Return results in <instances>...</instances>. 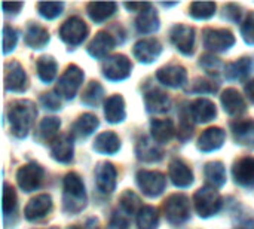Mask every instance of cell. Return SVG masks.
Listing matches in <instances>:
<instances>
[{
  "label": "cell",
  "instance_id": "ab89813d",
  "mask_svg": "<svg viewBox=\"0 0 254 229\" xmlns=\"http://www.w3.org/2000/svg\"><path fill=\"white\" fill-rule=\"evenodd\" d=\"M216 7L214 1H193L190 3L189 13L196 19H208L214 15Z\"/></svg>",
  "mask_w": 254,
  "mask_h": 229
},
{
  "label": "cell",
  "instance_id": "6da1fadb",
  "mask_svg": "<svg viewBox=\"0 0 254 229\" xmlns=\"http://www.w3.org/2000/svg\"><path fill=\"white\" fill-rule=\"evenodd\" d=\"M37 116L36 104L30 100H16L10 104L7 118L10 122V131L15 137L24 139L31 130Z\"/></svg>",
  "mask_w": 254,
  "mask_h": 229
},
{
  "label": "cell",
  "instance_id": "11a10c76",
  "mask_svg": "<svg viewBox=\"0 0 254 229\" xmlns=\"http://www.w3.org/2000/svg\"><path fill=\"white\" fill-rule=\"evenodd\" d=\"M246 94L250 98V101L254 103V79L250 80V82H247V85H246Z\"/></svg>",
  "mask_w": 254,
  "mask_h": 229
},
{
  "label": "cell",
  "instance_id": "9a60e30c",
  "mask_svg": "<svg viewBox=\"0 0 254 229\" xmlns=\"http://www.w3.org/2000/svg\"><path fill=\"white\" fill-rule=\"evenodd\" d=\"M235 182L244 188H254V158L244 156L240 158L232 168Z\"/></svg>",
  "mask_w": 254,
  "mask_h": 229
},
{
  "label": "cell",
  "instance_id": "7c38bea8",
  "mask_svg": "<svg viewBox=\"0 0 254 229\" xmlns=\"http://www.w3.org/2000/svg\"><path fill=\"white\" fill-rule=\"evenodd\" d=\"M28 86L24 67L18 61H9L4 66V88L12 92H24Z\"/></svg>",
  "mask_w": 254,
  "mask_h": 229
},
{
  "label": "cell",
  "instance_id": "8d00e7d4",
  "mask_svg": "<svg viewBox=\"0 0 254 229\" xmlns=\"http://www.w3.org/2000/svg\"><path fill=\"white\" fill-rule=\"evenodd\" d=\"M135 27H137L138 33H143V34H150V33L158 31V28H159L158 13L152 7L149 10L140 13L138 18L135 19Z\"/></svg>",
  "mask_w": 254,
  "mask_h": 229
},
{
  "label": "cell",
  "instance_id": "1f68e13d",
  "mask_svg": "<svg viewBox=\"0 0 254 229\" xmlns=\"http://www.w3.org/2000/svg\"><path fill=\"white\" fill-rule=\"evenodd\" d=\"M60 119L55 118V116H49V118H45L40 124H39V128H37V134H36V139L40 142V143H52L57 137V131L60 130Z\"/></svg>",
  "mask_w": 254,
  "mask_h": 229
},
{
  "label": "cell",
  "instance_id": "2e32d148",
  "mask_svg": "<svg viewBox=\"0 0 254 229\" xmlns=\"http://www.w3.org/2000/svg\"><path fill=\"white\" fill-rule=\"evenodd\" d=\"M156 79L171 88H180L188 82V72L182 66H165L156 72Z\"/></svg>",
  "mask_w": 254,
  "mask_h": 229
},
{
  "label": "cell",
  "instance_id": "60d3db41",
  "mask_svg": "<svg viewBox=\"0 0 254 229\" xmlns=\"http://www.w3.org/2000/svg\"><path fill=\"white\" fill-rule=\"evenodd\" d=\"M119 204H121L122 212L127 213V215H134V213L138 215V212L143 209V207H141L140 198H138L132 191H125V192L121 195Z\"/></svg>",
  "mask_w": 254,
  "mask_h": 229
},
{
  "label": "cell",
  "instance_id": "9c48e42d",
  "mask_svg": "<svg viewBox=\"0 0 254 229\" xmlns=\"http://www.w3.org/2000/svg\"><path fill=\"white\" fill-rule=\"evenodd\" d=\"M137 183L140 189L143 191L144 195L155 198L159 197L167 186V179L162 173L159 171H149V170H141L137 173Z\"/></svg>",
  "mask_w": 254,
  "mask_h": 229
},
{
  "label": "cell",
  "instance_id": "f1b7e54d",
  "mask_svg": "<svg viewBox=\"0 0 254 229\" xmlns=\"http://www.w3.org/2000/svg\"><path fill=\"white\" fill-rule=\"evenodd\" d=\"M152 137L158 145L168 143L174 137V124L171 119H152L150 122Z\"/></svg>",
  "mask_w": 254,
  "mask_h": 229
},
{
  "label": "cell",
  "instance_id": "bcb514c9",
  "mask_svg": "<svg viewBox=\"0 0 254 229\" xmlns=\"http://www.w3.org/2000/svg\"><path fill=\"white\" fill-rule=\"evenodd\" d=\"M241 36L246 43L254 45V12H250L241 25Z\"/></svg>",
  "mask_w": 254,
  "mask_h": 229
},
{
  "label": "cell",
  "instance_id": "e575fe53",
  "mask_svg": "<svg viewBox=\"0 0 254 229\" xmlns=\"http://www.w3.org/2000/svg\"><path fill=\"white\" fill-rule=\"evenodd\" d=\"M232 133L240 145H250L254 142V122L250 119L232 122Z\"/></svg>",
  "mask_w": 254,
  "mask_h": 229
},
{
  "label": "cell",
  "instance_id": "603a6c76",
  "mask_svg": "<svg viewBox=\"0 0 254 229\" xmlns=\"http://www.w3.org/2000/svg\"><path fill=\"white\" fill-rule=\"evenodd\" d=\"M51 155L58 162H70L73 159V139L67 134L57 137L51 143Z\"/></svg>",
  "mask_w": 254,
  "mask_h": 229
},
{
  "label": "cell",
  "instance_id": "5b68a950",
  "mask_svg": "<svg viewBox=\"0 0 254 229\" xmlns=\"http://www.w3.org/2000/svg\"><path fill=\"white\" fill-rule=\"evenodd\" d=\"M82 82H83V72H82V69L74 66V64H71V66H68L65 69V72L60 77L55 91H57L58 95L64 97L65 100H71L77 94Z\"/></svg>",
  "mask_w": 254,
  "mask_h": 229
},
{
  "label": "cell",
  "instance_id": "6f0895ef",
  "mask_svg": "<svg viewBox=\"0 0 254 229\" xmlns=\"http://www.w3.org/2000/svg\"><path fill=\"white\" fill-rule=\"evenodd\" d=\"M49 229H57V228H49Z\"/></svg>",
  "mask_w": 254,
  "mask_h": 229
},
{
  "label": "cell",
  "instance_id": "ee69618b",
  "mask_svg": "<svg viewBox=\"0 0 254 229\" xmlns=\"http://www.w3.org/2000/svg\"><path fill=\"white\" fill-rule=\"evenodd\" d=\"M217 83L213 82V80H208V79H202V77H198L193 80L192 86L189 91L192 92H196V94H211V92H216L217 91Z\"/></svg>",
  "mask_w": 254,
  "mask_h": 229
},
{
  "label": "cell",
  "instance_id": "7a4b0ae2",
  "mask_svg": "<svg viewBox=\"0 0 254 229\" xmlns=\"http://www.w3.org/2000/svg\"><path fill=\"white\" fill-rule=\"evenodd\" d=\"M86 207V192L85 185L79 174L68 173L64 177V192H63V209L68 215H77Z\"/></svg>",
  "mask_w": 254,
  "mask_h": 229
},
{
  "label": "cell",
  "instance_id": "5bb4252c",
  "mask_svg": "<svg viewBox=\"0 0 254 229\" xmlns=\"http://www.w3.org/2000/svg\"><path fill=\"white\" fill-rule=\"evenodd\" d=\"M134 57L144 64H150L155 60H158V57L162 52V45L159 43V40L149 37V39H141L134 45Z\"/></svg>",
  "mask_w": 254,
  "mask_h": 229
},
{
  "label": "cell",
  "instance_id": "836d02e7",
  "mask_svg": "<svg viewBox=\"0 0 254 229\" xmlns=\"http://www.w3.org/2000/svg\"><path fill=\"white\" fill-rule=\"evenodd\" d=\"M36 69H37V76L42 82L45 83H49L55 79L57 76V70H58V66H57V61L54 60V57L51 55H45V57H40L36 63Z\"/></svg>",
  "mask_w": 254,
  "mask_h": 229
},
{
  "label": "cell",
  "instance_id": "8fae6325",
  "mask_svg": "<svg viewBox=\"0 0 254 229\" xmlns=\"http://www.w3.org/2000/svg\"><path fill=\"white\" fill-rule=\"evenodd\" d=\"M173 45L185 55H192L195 48V28L186 24H176L170 31Z\"/></svg>",
  "mask_w": 254,
  "mask_h": 229
},
{
  "label": "cell",
  "instance_id": "ffe728a7",
  "mask_svg": "<svg viewBox=\"0 0 254 229\" xmlns=\"http://www.w3.org/2000/svg\"><path fill=\"white\" fill-rule=\"evenodd\" d=\"M225 140H226V133L219 127H211L199 136L198 149L202 152H214L223 146Z\"/></svg>",
  "mask_w": 254,
  "mask_h": 229
},
{
  "label": "cell",
  "instance_id": "7bdbcfd3",
  "mask_svg": "<svg viewBox=\"0 0 254 229\" xmlns=\"http://www.w3.org/2000/svg\"><path fill=\"white\" fill-rule=\"evenodd\" d=\"M36 6H37L39 13L46 19L57 18L64 9V3H61V1H39Z\"/></svg>",
  "mask_w": 254,
  "mask_h": 229
},
{
  "label": "cell",
  "instance_id": "681fc988",
  "mask_svg": "<svg viewBox=\"0 0 254 229\" xmlns=\"http://www.w3.org/2000/svg\"><path fill=\"white\" fill-rule=\"evenodd\" d=\"M107 229H128V221L124 215H119V213H113Z\"/></svg>",
  "mask_w": 254,
  "mask_h": 229
},
{
  "label": "cell",
  "instance_id": "816d5d0a",
  "mask_svg": "<svg viewBox=\"0 0 254 229\" xmlns=\"http://www.w3.org/2000/svg\"><path fill=\"white\" fill-rule=\"evenodd\" d=\"M125 7L129 10H137V12H146L152 7L150 3H125Z\"/></svg>",
  "mask_w": 254,
  "mask_h": 229
},
{
  "label": "cell",
  "instance_id": "db71d44e",
  "mask_svg": "<svg viewBox=\"0 0 254 229\" xmlns=\"http://www.w3.org/2000/svg\"><path fill=\"white\" fill-rule=\"evenodd\" d=\"M71 229H100L98 221L95 218H91L86 221V224L83 225V228H71Z\"/></svg>",
  "mask_w": 254,
  "mask_h": 229
},
{
  "label": "cell",
  "instance_id": "f907efd6",
  "mask_svg": "<svg viewBox=\"0 0 254 229\" xmlns=\"http://www.w3.org/2000/svg\"><path fill=\"white\" fill-rule=\"evenodd\" d=\"M241 7L238 4H234V3H229L225 6V18L231 19V21H235L238 22L241 19Z\"/></svg>",
  "mask_w": 254,
  "mask_h": 229
},
{
  "label": "cell",
  "instance_id": "83f0119b",
  "mask_svg": "<svg viewBox=\"0 0 254 229\" xmlns=\"http://www.w3.org/2000/svg\"><path fill=\"white\" fill-rule=\"evenodd\" d=\"M100 125V121L92 113H83L71 127V134L76 139H86L89 137Z\"/></svg>",
  "mask_w": 254,
  "mask_h": 229
},
{
  "label": "cell",
  "instance_id": "b9f144b4",
  "mask_svg": "<svg viewBox=\"0 0 254 229\" xmlns=\"http://www.w3.org/2000/svg\"><path fill=\"white\" fill-rule=\"evenodd\" d=\"M16 206H18V198H16L15 189L10 185L4 183V186H3V204H1V210H3L4 218L15 213Z\"/></svg>",
  "mask_w": 254,
  "mask_h": 229
},
{
  "label": "cell",
  "instance_id": "44dd1931",
  "mask_svg": "<svg viewBox=\"0 0 254 229\" xmlns=\"http://www.w3.org/2000/svg\"><path fill=\"white\" fill-rule=\"evenodd\" d=\"M189 113L195 122H210L217 116L216 104L207 98H198L189 106Z\"/></svg>",
  "mask_w": 254,
  "mask_h": 229
},
{
  "label": "cell",
  "instance_id": "f5cc1de1",
  "mask_svg": "<svg viewBox=\"0 0 254 229\" xmlns=\"http://www.w3.org/2000/svg\"><path fill=\"white\" fill-rule=\"evenodd\" d=\"M24 6V3H3L1 4V7H3V10L6 12V13H10V12H13V13H16V12H19L21 10V7Z\"/></svg>",
  "mask_w": 254,
  "mask_h": 229
},
{
  "label": "cell",
  "instance_id": "4316f807",
  "mask_svg": "<svg viewBox=\"0 0 254 229\" xmlns=\"http://www.w3.org/2000/svg\"><path fill=\"white\" fill-rule=\"evenodd\" d=\"M104 116L110 124H119L125 119V100L122 95L115 94L104 103Z\"/></svg>",
  "mask_w": 254,
  "mask_h": 229
},
{
  "label": "cell",
  "instance_id": "9f6ffc18",
  "mask_svg": "<svg viewBox=\"0 0 254 229\" xmlns=\"http://www.w3.org/2000/svg\"><path fill=\"white\" fill-rule=\"evenodd\" d=\"M240 229H254V219H250V221H246L241 228Z\"/></svg>",
  "mask_w": 254,
  "mask_h": 229
},
{
  "label": "cell",
  "instance_id": "52a82bcc",
  "mask_svg": "<svg viewBox=\"0 0 254 229\" xmlns=\"http://www.w3.org/2000/svg\"><path fill=\"white\" fill-rule=\"evenodd\" d=\"M204 46L213 52L228 51L235 45V36L226 28H207L202 33Z\"/></svg>",
  "mask_w": 254,
  "mask_h": 229
},
{
  "label": "cell",
  "instance_id": "277c9868",
  "mask_svg": "<svg viewBox=\"0 0 254 229\" xmlns=\"http://www.w3.org/2000/svg\"><path fill=\"white\" fill-rule=\"evenodd\" d=\"M193 204L196 213L201 218H211L219 213L222 209V197L214 189V186H204L196 191L193 195Z\"/></svg>",
  "mask_w": 254,
  "mask_h": 229
},
{
  "label": "cell",
  "instance_id": "7dc6e473",
  "mask_svg": "<svg viewBox=\"0 0 254 229\" xmlns=\"http://www.w3.org/2000/svg\"><path fill=\"white\" fill-rule=\"evenodd\" d=\"M199 64L211 75H217L219 69L222 67V63L219 58H216L214 55H210V54H205L199 58Z\"/></svg>",
  "mask_w": 254,
  "mask_h": 229
},
{
  "label": "cell",
  "instance_id": "ac0fdd59",
  "mask_svg": "<svg viewBox=\"0 0 254 229\" xmlns=\"http://www.w3.org/2000/svg\"><path fill=\"white\" fill-rule=\"evenodd\" d=\"M144 106L150 113H165L171 107V100L168 94L158 88H150L144 92Z\"/></svg>",
  "mask_w": 254,
  "mask_h": 229
},
{
  "label": "cell",
  "instance_id": "cb8c5ba5",
  "mask_svg": "<svg viewBox=\"0 0 254 229\" xmlns=\"http://www.w3.org/2000/svg\"><path fill=\"white\" fill-rule=\"evenodd\" d=\"M170 179L179 188H188L193 183V173L182 159H174L170 164Z\"/></svg>",
  "mask_w": 254,
  "mask_h": 229
},
{
  "label": "cell",
  "instance_id": "d6986e66",
  "mask_svg": "<svg viewBox=\"0 0 254 229\" xmlns=\"http://www.w3.org/2000/svg\"><path fill=\"white\" fill-rule=\"evenodd\" d=\"M115 45H116V42L110 33L98 31L95 34V37L91 40V43L88 45V52L91 57H94L97 60H103L115 48Z\"/></svg>",
  "mask_w": 254,
  "mask_h": 229
},
{
  "label": "cell",
  "instance_id": "d590c367",
  "mask_svg": "<svg viewBox=\"0 0 254 229\" xmlns=\"http://www.w3.org/2000/svg\"><path fill=\"white\" fill-rule=\"evenodd\" d=\"M204 174H205V179L214 188H222L226 183V170L220 161H211V162L205 164Z\"/></svg>",
  "mask_w": 254,
  "mask_h": 229
},
{
  "label": "cell",
  "instance_id": "7402d4cb",
  "mask_svg": "<svg viewBox=\"0 0 254 229\" xmlns=\"http://www.w3.org/2000/svg\"><path fill=\"white\" fill-rule=\"evenodd\" d=\"M137 158L143 162H158L164 158V152L159 149V146L155 143V140H150L149 137H140L135 146Z\"/></svg>",
  "mask_w": 254,
  "mask_h": 229
},
{
  "label": "cell",
  "instance_id": "d4e9b609",
  "mask_svg": "<svg viewBox=\"0 0 254 229\" xmlns=\"http://www.w3.org/2000/svg\"><path fill=\"white\" fill-rule=\"evenodd\" d=\"M222 104H223L225 112L228 115H231V116L241 115L247 109L246 100L243 98V95L235 88H228V89L223 91V94H222Z\"/></svg>",
  "mask_w": 254,
  "mask_h": 229
},
{
  "label": "cell",
  "instance_id": "d6a6232c",
  "mask_svg": "<svg viewBox=\"0 0 254 229\" xmlns=\"http://www.w3.org/2000/svg\"><path fill=\"white\" fill-rule=\"evenodd\" d=\"M118 4L113 1H91L88 3V13L92 21L103 22L116 12Z\"/></svg>",
  "mask_w": 254,
  "mask_h": 229
},
{
  "label": "cell",
  "instance_id": "f35d334b",
  "mask_svg": "<svg viewBox=\"0 0 254 229\" xmlns=\"http://www.w3.org/2000/svg\"><path fill=\"white\" fill-rule=\"evenodd\" d=\"M159 224V215L155 207L146 206L137 215V227L138 229H156Z\"/></svg>",
  "mask_w": 254,
  "mask_h": 229
},
{
  "label": "cell",
  "instance_id": "484cf974",
  "mask_svg": "<svg viewBox=\"0 0 254 229\" xmlns=\"http://www.w3.org/2000/svg\"><path fill=\"white\" fill-rule=\"evenodd\" d=\"M254 63L252 58L249 57H243L237 61H232L229 64H226L225 67V76L229 80H244L250 76V73L253 72Z\"/></svg>",
  "mask_w": 254,
  "mask_h": 229
},
{
  "label": "cell",
  "instance_id": "8992f818",
  "mask_svg": "<svg viewBox=\"0 0 254 229\" xmlns=\"http://www.w3.org/2000/svg\"><path fill=\"white\" fill-rule=\"evenodd\" d=\"M88 31H89V28L82 18L71 16L67 21H64V24L60 27V37L67 45L77 46L86 39Z\"/></svg>",
  "mask_w": 254,
  "mask_h": 229
},
{
  "label": "cell",
  "instance_id": "4dcf8cb0",
  "mask_svg": "<svg viewBox=\"0 0 254 229\" xmlns=\"http://www.w3.org/2000/svg\"><path fill=\"white\" fill-rule=\"evenodd\" d=\"M121 140L113 131H104L98 134L94 140V151L104 155H113L119 151Z\"/></svg>",
  "mask_w": 254,
  "mask_h": 229
},
{
  "label": "cell",
  "instance_id": "ba28073f",
  "mask_svg": "<svg viewBox=\"0 0 254 229\" xmlns=\"http://www.w3.org/2000/svg\"><path fill=\"white\" fill-rule=\"evenodd\" d=\"M43 177H45V170L36 162L22 165L16 173V182L24 192L37 191L42 186Z\"/></svg>",
  "mask_w": 254,
  "mask_h": 229
},
{
  "label": "cell",
  "instance_id": "e0dca14e",
  "mask_svg": "<svg viewBox=\"0 0 254 229\" xmlns=\"http://www.w3.org/2000/svg\"><path fill=\"white\" fill-rule=\"evenodd\" d=\"M52 210V198L48 194H42L28 201L24 209V216L28 221H39Z\"/></svg>",
  "mask_w": 254,
  "mask_h": 229
},
{
  "label": "cell",
  "instance_id": "4fadbf2b",
  "mask_svg": "<svg viewBox=\"0 0 254 229\" xmlns=\"http://www.w3.org/2000/svg\"><path fill=\"white\" fill-rule=\"evenodd\" d=\"M116 168L112 162H100L95 167V183L101 194H112L116 188Z\"/></svg>",
  "mask_w": 254,
  "mask_h": 229
},
{
  "label": "cell",
  "instance_id": "f6af8a7d",
  "mask_svg": "<svg viewBox=\"0 0 254 229\" xmlns=\"http://www.w3.org/2000/svg\"><path fill=\"white\" fill-rule=\"evenodd\" d=\"M18 42V34L16 30L12 28L10 25L3 27V54H9L10 51L15 49Z\"/></svg>",
  "mask_w": 254,
  "mask_h": 229
},
{
  "label": "cell",
  "instance_id": "f546056e",
  "mask_svg": "<svg viewBox=\"0 0 254 229\" xmlns=\"http://www.w3.org/2000/svg\"><path fill=\"white\" fill-rule=\"evenodd\" d=\"M24 42L33 49H42L49 42V33L39 24H30L24 33Z\"/></svg>",
  "mask_w": 254,
  "mask_h": 229
},
{
  "label": "cell",
  "instance_id": "3957f363",
  "mask_svg": "<svg viewBox=\"0 0 254 229\" xmlns=\"http://www.w3.org/2000/svg\"><path fill=\"white\" fill-rule=\"evenodd\" d=\"M165 219L170 225L179 227L190 218V203L183 194H173L164 203Z\"/></svg>",
  "mask_w": 254,
  "mask_h": 229
},
{
  "label": "cell",
  "instance_id": "74e56055",
  "mask_svg": "<svg viewBox=\"0 0 254 229\" xmlns=\"http://www.w3.org/2000/svg\"><path fill=\"white\" fill-rule=\"evenodd\" d=\"M104 95V89L100 85V82L97 80H91L88 83V86L85 88L83 94H82V103L89 106V107H95L101 103Z\"/></svg>",
  "mask_w": 254,
  "mask_h": 229
},
{
  "label": "cell",
  "instance_id": "30bf717a",
  "mask_svg": "<svg viewBox=\"0 0 254 229\" xmlns=\"http://www.w3.org/2000/svg\"><path fill=\"white\" fill-rule=\"evenodd\" d=\"M131 70H132L131 61L128 60V57L122 54L109 57L103 64V75L112 82H119L127 79L131 75Z\"/></svg>",
  "mask_w": 254,
  "mask_h": 229
},
{
  "label": "cell",
  "instance_id": "c3c4849f",
  "mask_svg": "<svg viewBox=\"0 0 254 229\" xmlns=\"http://www.w3.org/2000/svg\"><path fill=\"white\" fill-rule=\"evenodd\" d=\"M40 103L45 109H49V110H58L61 109V100H60V95H57L55 92H48V94H43L42 98H40Z\"/></svg>",
  "mask_w": 254,
  "mask_h": 229
}]
</instances>
